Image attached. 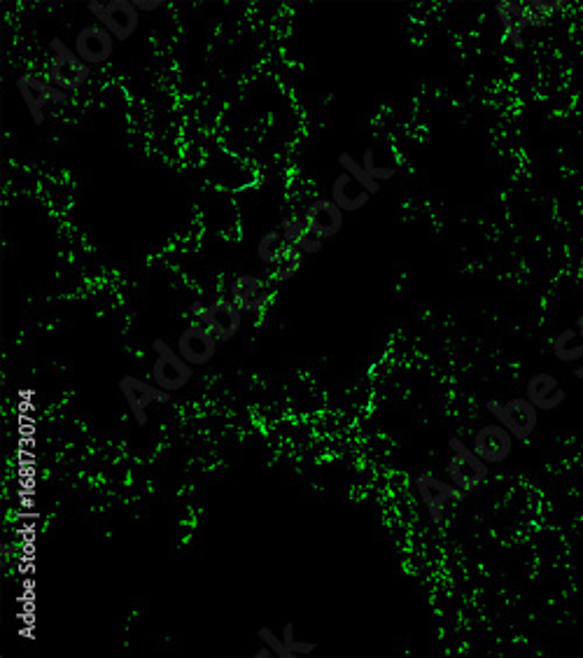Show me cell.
Returning <instances> with one entry per match:
<instances>
[{
	"instance_id": "cell-15",
	"label": "cell",
	"mask_w": 583,
	"mask_h": 658,
	"mask_svg": "<svg viewBox=\"0 0 583 658\" xmlns=\"http://www.w3.org/2000/svg\"><path fill=\"white\" fill-rule=\"evenodd\" d=\"M75 52L87 66H98L115 52V38L101 24L84 26L75 38Z\"/></svg>"
},
{
	"instance_id": "cell-9",
	"label": "cell",
	"mask_w": 583,
	"mask_h": 658,
	"mask_svg": "<svg viewBox=\"0 0 583 658\" xmlns=\"http://www.w3.org/2000/svg\"><path fill=\"white\" fill-rule=\"evenodd\" d=\"M117 385L119 390H122L126 404H129V411L133 420H136V425L147 423V409H150L152 404H168L173 395V392L161 390L159 385H152L131 374L119 378Z\"/></svg>"
},
{
	"instance_id": "cell-23",
	"label": "cell",
	"mask_w": 583,
	"mask_h": 658,
	"mask_svg": "<svg viewBox=\"0 0 583 658\" xmlns=\"http://www.w3.org/2000/svg\"><path fill=\"white\" fill-rule=\"evenodd\" d=\"M257 637L266 644V647H269L273 651V656H278V658H294L292 651L287 649V644H285L283 637H278L276 633H273L271 628H259L257 630Z\"/></svg>"
},
{
	"instance_id": "cell-14",
	"label": "cell",
	"mask_w": 583,
	"mask_h": 658,
	"mask_svg": "<svg viewBox=\"0 0 583 658\" xmlns=\"http://www.w3.org/2000/svg\"><path fill=\"white\" fill-rule=\"evenodd\" d=\"M343 215L346 213L332 199H315L304 210V222L311 236L325 241V238H334L343 229Z\"/></svg>"
},
{
	"instance_id": "cell-19",
	"label": "cell",
	"mask_w": 583,
	"mask_h": 658,
	"mask_svg": "<svg viewBox=\"0 0 583 658\" xmlns=\"http://www.w3.org/2000/svg\"><path fill=\"white\" fill-rule=\"evenodd\" d=\"M278 229L283 231L285 241L297 245L304 255H318V252L322 250L320 238L311 236V231L306 229V222L299 220V217H285V220L278 224Z\"/></svg>"
},
{
	"instance_id": "cell-8",
	"label": "cell",
	"mask_w": 583,
	"mask_h": 658,
	"mask_svg": "<svg viewBox=\"0 0 583 658\" xmlns=\"http://www.w3.org/2000/svg\"><path fill=\"white\" fill-rule=\"evenodd\" d=\"M416 490L423 500L427 514H430L434 525L444 523V507L446 502H465L467 495L465 490L453 486L451 481H441L430 472H423L416 476Z\"/></svg>"
},
{
	"instance_id": "cell-4",
	"label": "cell",
	"mask_w": 583,
	"mask_h": 658,
	"mask_svg": "<svg viewBox=\"0 0 583 658\" xmlns=\"http://www.w3.org/2000/svg\"><path fill=\"white\" fill-rule=\"evenodd\" d=\"M154 367L152 378L154 385H159L166 392H178L192 381L194 367L182 357L178 350H173L164 339H154Z\"/></svg>"
},
{
	"instance_id": "cell-24",
	"label": "cell",
	"mask_w": 583,
	"mask_h": 658,
	"mask_svg": "<svg viewBox=\"0 0 583 658\" xmlns=\"http://www.w3.org/2000/svg\"><path fill=\"white\" fill-rule=\"evenodd\" d=\"M283 640L287 644V649H290L294 656H308V654H313L315 649H318V644H315V642H301V640H297V637H294V623L292 621L285 623Z\"/></svg>"
},
{
	"instance_id": "cell-1",
	"label": "cell",
	"mask_w": 583,
	"mask_h": 658,
	"mask_svg": "<svg viewBox=\"0 0 583 658\" xmlns=\"http://www.w3.org/2000/svg\"><path fill=\"white\" fill-rule=\"evenodd\" d=\"M486 409L490 411V416H493L502 427H507V430L511 432V437L518 441L530 439L532 432L537 430L539 411L528 397H516V399H509V402L488 399Z\"/></svg>"
},
{
	"instance_id": "cell-25",
	"label": "cell",
	"mask_w": 583,
	"mask_h": 658,
	"mask_svg": "<svg viewBox=\"0 0 583 658\" xmlns=\"http://www.w3.org/2000/svg\"><path fill=\"white\" fill-rule=\"evenodd\" d=\"M528 7L532 12H537L539 17L549 19L553 14H558L560 10H565L567 0H528Z\"/></svg>"
},
{
	"instance_id": "cell-11",
	"label": "cell",
	"mask_w": 583,
	"mask_h": 658,
	"mask_svg": "<svg viewBox=\"0 0 583 658\" xmlns=\"http://www.w3.org/2000/svg\"><path fill=\"white\" fill-rule=\"evenodd\" d=\"M17 91L24 98V105L28 108L33 124H45V105L49 103H66L68 94L66 91L56 89L54 84L35 75H21L17 77Z\"/></svg>"
},
{
	"instance_id": "cell-22",
	"label": "cell",
	"mask_w": 583,
	"mask_h": 658,
	"mask_svg": "<svg viewBox=\"0 0 583 658\" xmlns=\"http://www.w3.org/2000/svg\"><path fill=\"white\" fill-rule=\"evenodd\" d=\"M362 166L367 168V173H369L371 178H374L376 182L392 180V178H395V175H397V168H395V166H381V164H378L374 147H367V150H364Z\"/></svg>"
},
{
	"instance_id": "cell-10",
	"label": "cell",
	"mask_w": 583,
	"mask_h": 658,
	"mask_svg": "<svg viewBox=\"0 0 583 658\" xmlns=\"http://www.w3.org/2000/svg\"><path fill=\"white\" fill-rule=\"evenodd\" d=\"M495 14L514 49H523V33L528 28H546V24H549V19L539 17L528 5L514 3V0H497Z\"/></svg>"
},
{
	"instance_id": "cell-18",
	"label": "cell",
	"mask_w": 583,
	"mask_h": 658,
	"mask_svg": "<svg viewBox=\"0 0 583 658\" xmlns=\"http://www.w3.org/2000/svg\"><path fill=\"white\" fill-rule=\"evenodd\" d=\"M329 199H332L343 213H355V210H362L367 206L371 201V194L360 185V182L350 178L348 173H341L339 178L332 182Z\"/></svg>"
},
{
	"instance_id": "cell-17",
	"label": "cell",
	"mask_w": 583,
	"mask_h": 658,
	"mask_svg": "<svg viewBox=\"0 0 583 658\" xmlns=\"http://www.w3.org/2000/svg\"><path fill=\"white\" fill-rule=\"evenodd\" d=\"M525 388H528L525 397L537 406V411H556L567 399V392L560 388L558 378L549 374V371H537L535 376L528 378Z\"/></svg>"
},
{
	"instance_id": "cell-5",
	"label": "cell",
	"mask_w": 583,
	"mask_h": 658,
	"mask_svg": "<svg viewBox=\"0 0 583 658\" xmlns=\"http://www.w3.org/2000/svg\"><path fill=\"white\" fill-rule=\"evenodd\" d=\"M451 446V460H448V479L453 486L472 493L488 479V462H483L479 455L474 453V448H469L460 437H453L448 441Z\"/></svg>"
},
{
	"instance_id": "cell-21",
	"label": "cell",
	"mask_w": 583,
	"mask_h": 658,
	"mask_svg": "<svg viewBox=\"0 0 583 658\" xmlns=\"http://www.w3.org/2000/svg\"><path fill=\"white\" fill-rule=\"evenodd\" d=\"M339 166L343 168V173H348L350 178L360 182V185H362L364 189H367V192H369L371 196L378 194V189H381V182H376L374 178H371V175L367 173V168H364V166L360 164V161H357V159L353 157V154H350V152H341V154H339Z\"/></svg>"
},
{
	"instance_id": "cell-16",
	"label": "cell",
	"mask_w": 583,
	"mask_h": 658,
	"mask_svg": "<svg viewBox=\"0 0 583 658\" xmlns=\"http://www.w3.org/2000/svg\"><path fill=\"white\" fill-rule=\"evenodd\" d=\"M229 299L234 301L241 311L259 313L269 306L271 294L266 292L262 278L250 276V273H243V276H238L234 283H231Z\"/></svg>"
},
{
	"instance_id": "cell-28",
	"label": "cell",
	"mask_w": 583,
	"mask_h": 658,
	"mask_svg": "<svg viewBox=\"0 0 583 658\" xmlns=\"http://www.w3.org/2000/svg\"><path fill=\"white\" fill-rule=\"evenodd\" d=\"M574 329H577V334L583 339V315H579L577 318V325H574Z\"/></svg>"
},
{
	"instance_id": "cell-20",
	"label": "cell",
	"mask_w": 583,
	"mask_h": 658,
	"mask_svg": "<svg viewBox=\"0 0 583 658\" xmlns=\"http://www.w3.org/2000/svg\"><path fill=\"white\" fill-rule=\"evenodd\" d=\"M577 336V329H563L556 339H553V355L560 362H581L577 369H574V378L583 381V343L581 346H570Z\"/></svg>"
},
{
	"instance_id": "cell-27",
	"label": "cell",
	"mask_w": 583,
	"mask_h": 658,
	"mask_svg": "<svg viewBox=\"0 0 583 658\" xmlns=\"http://www.w3.org/2000/svg\"><path fill=\"white\" fill-rule=\"evenodd\" d=\"M273 654V651L269 649V647H266V644H264V647L262 649H259V651H255V658H269Z\"/></svg>"
},
{
	"instance_id": "cell-13",
	"label": "cell",
	"mask_w": 583,
	"mask_h": 658,
	"mask_svg": "<svg viewBox=\"0 0 583 658\" xmlns=\"http://www.w3.org/2000/svg\"><path fill=\"white\" fill-rule=\"evenodd\" d=\"M217 336L210 332L206 325H192L180 334L178 353L192 364V367H203L217 355Z\"/></svg>"
},
{
	"instance_id": "cell-2",
	"label": "cell",
	"mask_w": 583,
	"mask_h": 658,
	"mask_svg": "<svg viewBox=\"0 0 583 658\" xmlns=\"http://www.w3.org/2000/svg\"><path fill=\"white\" fill-rule=\"evenodd\" d=\"M49 49H52V61H49V80L56 89L61 91H75L84 87L89 80L91 68L77 56L75 49H70L66 42L59 38L49 40Z\"/></svg>"
},
{
	"instance_id": "cell-6",
	"label": "cell",
	"mask_w": 583,
	"mask_h": 658,
	"mask_svg": "<svg viewBox=\"0 0 583 658\" xmlns=\"http://www.w3.org/2000/svg\"><path fill=\"white\" fill-rule=\"evenodd\" d=\"M87 7L98 19V24H101L117 42H126L138 31L140 12L136 10V5H133V0H110V3L89 0Z\"/></svg>"
},
{
	"instance_id": "cell-7",
	"label": "cell",
	"mask_w": 583,
	"mask_h": 658,
	"mask_svg": "<svg viewBox=\"0 0 583 658\" xmlns=\"http://www.w3.org/2000/svg\"><path fill=\"white\" fill-rule=\"evenodd\" d=\"M192 313L222 343L234 339L243 322V311L231 299H215L210 306H203L201 301H192Z\"/></svg>"
},
{
	"instance_id": "cell-12",
	"label": "cell",
	"mask_w": 583,
	"mask_h": 658,
	"mask_svg": "<svg viewBox=\"0 0 583 658\" xmlns=\"http://www.w3.org/2000/svg\"><path fill=\"white\" fill-rule=\"evenodd\" d=\"M472 448L483 462L497 465V462L509 460V455L514 453V437H511L507 427H502L500 423H490L476 430Z\"/></svg>"
},
{
	"instance_id": "cell-26",
	"label": "cell",
	"mask_w": 583,
	"mask_h": 658,
	"mask_svg": "<svg viewBox=\"0 0 583 658\" xmlns=\"http://www.w3.org/2000/svg\"><path fill=\"white\" fill-rule=\"evenodd\" d=\"M133 5L138 12H154L164 5V0H133Z\"/></svg>"
},
{
	"instance_id": "cell-3",
	"label": "cell",
	"mask_w": 583,
	"mask_h": 658,
	"mask_svg": "<svg viewBox=\"0 0 583 658\" xmlns=\"http://www.w3.org/2000/svg\"><path fill=\"white\" fill-rule=\"evenodd\" d=\"M257 257L262 259L264 264H283V269L273 273V278H276L278 283H285V280H292L297 276L301 266H304L306 255L297 248V245L285 241L283 231L276 227L269 229L262 238H259Z\"/></svg>"
}]
</instances>
